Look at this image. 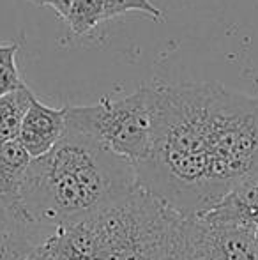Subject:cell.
I'll use <instances>...</instances> for the list:
<instances>
[{"label": "cell", "instance_id": "4fadbf2b", "mask_svg": "<svg viewBox=\"0 0 258 260\" xmlns=\"http://www.w3.org/2000/svg\"><path fill=\"white\" fill-rule=\"evenodd\" d=\"M18 45H0V68L4 66H16Z\"/></svg>", "mask_w": 258, "mask_h": 260}, {"label": "cell", "instance_id": "9a60e30c", "mask_svg": "<svg viewBox=\"0 0 258 260\" xmlns=\"http://www.w3.org/2000/svg\"><path fill=\"white\" fill-rule=\"evenodd\" d=\"M35 6H52V0H30Z\"/></svg>", "mask_w": 258, "mask_h": 260}, {"label": "cell", "instance_id": "30bf717a", "mask_svg": "<svg viewBox=\"0 0 258 260\" xmlns=\"http://www.w3.org/2000/svg\"><path fill=\"white\" fill-rule=\"evenodd\" d=\"M35 244L18 225H0V260H27Z\"/></svg>", "mask_w": 258, "mask_h": 260}, {"label": "cell", "instance_id": "3957f363", "mask_svg": "<svg viewBox=\"0 0 258 260\" xmlns=\"http://www.w3.org/2000/svg\"><path fill=\"white\" fill-rule=\"evenodd\" d=\"M188 216L136 184L92 218L64 226L69 260H180Z\"/></svg>", "mask_w": 258, "mask_h": 260}, {"label": "cell", "instance_id": "9c48e42d", "mask_svg": "<svg viewBox=\"0 0 258 260\" xmlns=\"http://www.w3.org/2000/svg\"><path fill=\"white\" fill-rule=\"evenodd\" d=\"M104 16V0H72L71 9L67 13V25L76 36L89 34L97 27Z\"/></svg>", "mask_w": 258, "mask_h": 260}, {"label": "cell", "instance_id": "5b68a950", "mask_svg": "<svg viewBox=\"0 0 258 260\" xmlns=\"http://www.w3.org/2000/svg\"><path fill=\"white\" fill-rule=\"evenodd\" d=\"M180 260H258L253 223L225 204L188 216Z\"/></svg>", "mask_w": 258, "mask_h": 260}, {"label": "cell", "instance_id": "ba28073f", "mask_svg": "<svg viewBox=\"0 0 258 260\" xmlns=\"http://www.w3.org/2000/svg\"><path fill=\"white\" fill-rule=\"evenodd\" d=\"M34 98L27 85L0 98V142L16 140L21 129V122Z\"/></svg>", "mask_w": 258, "mask_h": 260}, {"label": "cell", "instance_id": "52a82bcc", "mask_svg": "<svg viewBox=\"0 0 258 260\" xmlns=\"http://www.w3.org/2000/svg\"><path fill=\"white\" fill-rule=\"evenodd\" d=\"M65 131V108H52L32 98L21 122L18 140L30 157H39L50 151Z\"/></svg>", "mask_w": 258, "mask_h": 260}, {"label": "cell", "instance_id": "8992f818", "mask_svg": "<svg viewBox=\"0 0 258 260\" xmlns=\"http://www.w3.org/2000/svg\"><path fill=\"white\" fill-rule=\"evenodd\" d=\"M30 159V154L18 138L0 142V206L14 225L25 230L27 225L21 204V189Z\"/></svg>", "mask_w": 258, "mask_h": 260}, {"label": "cell", "instance_id": "277c9868", "mask_svg": "<svg viewBox=\"0 0 258 260\" xmlns=\"http://www.w3.org/2000/svg\"><path fill=\"white\" fill-rule=\"evenodd\" d=\"M65 124L129 159L133 165L151 151L152 112L149 87L143 85L124 100L103 98L97 105L65 106Z\"/></svg>", "mask_w": 258, "mask_h": 260}, {"label": "cell", "instance_id": "7c38bea8", "mask_svg": "<svg viewBox=\"0 0 258 260\" xmlns=\"http://www.w3.org/2000/svg\"><path fill=\"white\" fill-rule=\"evenodd\" d=\"M21 85H25V83L21 80L20 73H18L16 66H4V68H0V98L16 90Z\"/></svg>", "mask_w": 258, "mask_h": 260}, {"label": "cell", "instance_id": "6da1fadb", "mask_svg": "<svg viewBox=\"0 0 258 260\" xmlns=\"http://www.w3.org/2000/svg\"><path fill=\"white\" fill-rule=\"evenodd\" d=\"M151 151L136 182L186 216L258 181V98L221 83L149 87Z\"/></svg>", "mask_w": 258, "mask_h": 260}, {"label": "cell", "instance_id": "8fae6325", "mask_svg": "<svg viewBox=\"0 0 258 260\" xmlns=\"http://www.w3.org/2000/svg\"><path fill=\"white\" fill-rule=\"evenodd\" d=\"M129 11L145 13L147 16L154 18L156 21L165 20L163 11L158 9L151 0H104V16H106V20L121 16V14H126Z\"/></svg>", "mask_w": 258, "mask_h": 260}, {"label": "cell", "instance_id": "7a4b0ae2", "mask_svg": "<svg viewBox=\"0 0 258 260\" xmlns=\"http://www.w3.org/2000/svg\"><path fill=\"white\" fill-rule=\"evenodd\" d=\"M134 184L136 170L129 159L65 124L60 140L27 167L21 189L25 225L55 232L82 223Z\"/></svg>", "mask_w": 258, "mask_h": 260}, {"label": "cell", "instance_id": "5bb4252c", "mask_svg": "<svg viewBox=\"0 0 258 260\" xmlns=\"http://www.w3.org/2000/svg\"><path fill=\"white\" fill-rule=\"evenodd\" d=\"M71 4H72V0H52V6L50 7L55 9V13L59 14V18L65 20V18H67L69 9H71Z\"/></svg>", "mask_w": 258, "mask_h": 260}]
</instances>
